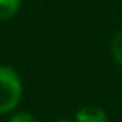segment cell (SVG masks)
<instances>
[{"label": "cell", "instance_id": "277c9868", "mask_svg": "<svg viewBox=\"0 0 122 122\" xmlns=\"http://www.w3.org/2000/svg\"><path fill=\"white\" fill-rule=\"evenodd\" d=\"M109 49H110V55H112L114 62L122 67V29L114 34Z\"/></svg>", "mask_w": 122, "mask_h": 122}, {"label": "cell", "instance_id": "5b68a950", "mask_svg": "<svg viewBox=\"0 0 122 122\" xmlns=\"http://www.w3.org/2000/svg\"><path fill=\"white\" fill-rule=\"evenodd\" d=\"M7 122H42L35 114L27 112V110H15L14 114L9 115Z\"/></svg>", "mask_w": 122, "mask_h": 122}, {"label": "cell", "instance_id": "7a4b0ae2", "mask_svg": "<svg viewBox=\"0 0 122 122\" xmlns=\"http://www.w3.org/2000/svg\"><path fill=\"white\" fill-rule=\"evenodd\" d=\"M75 122H109V114L105 112L104 107L100 105H84L80 107L75 115H74Z\"/></svg>", "mask_w": 122, "mask_h": 122}, {"label": "cell", "instance_id": "6da1fadb", "mask_svg": "<svg viewBox=\"0 0 122 122\" xmlns=\"http://www.w3.org/2000/svg\"><path fill=\"white\" fill-rule=\"evenodd\" d=\"M24 99V80L19 70L0 64V117L14 114Z\"/></svg>", "mask_w": 122, "mask_h": 122}, {"label": "cell", "instance_id": "3957f363", "mask_svg": "<svg viewBox=\"0 0 122 122\" xmlns=\"http://www.w3.org/2000/svg\"><path fill=\"white\" fill-rule=\"evenodd\" d=\"M22 9V0H0V22L12 20Z\"/></svg>", "mask_w": 122, "mask_h": 122}, {"label": "cell", "instance_id": "8992f818", "mask_svg": "<svg viewBox=\"0 0 122 122\" xmlns=\"http://www.w3.org/2000/svg\"><path fill=\"white\" fill-rule=\"evenodd\" d=\"M54 122H75L74 119H57V120H54Z\"/></svg>", "mask_w": 122, "mask_h": 122}]
</instances>
